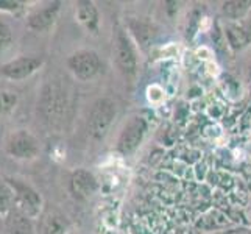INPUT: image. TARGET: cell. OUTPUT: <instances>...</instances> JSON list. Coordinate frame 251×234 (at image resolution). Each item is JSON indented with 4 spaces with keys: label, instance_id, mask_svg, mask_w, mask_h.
Wrapping results in <instances>:
<instances>
[{
    "label": "cell",
    "instance_id": "obj_6",
    "mask_svg": "<svg viewBox=\"0 0 251 234\" xmlns=\"http://www.w3.org/2000/svg\"><path fill=\"white\" fill-rule=\"evenodd\" d=\"M147 130H149V124L142 116L129 117L117 139V150L122 155L133 153L144 141Z\"/></svg>",
    "mask_w": 251,
    "mask_h": 234
},
{
    "label": "cell",
    "instance_id": "obj_17",
    "mask_svg": "<svg viewBox=\"0 0 251 234\" xmlns=\"http://www.w3.org/2000/svg\"><path fill=\"white\" fill-rule=\"evenodd\" d=\"M16 208L14 192L5 177H0V215H8Z\"/></svg>",
    "mask_w": 251,
    "mask_h": 234
},
{
    "label": "cell",
    "instance_id": "obj_4",
    "mask_svg": "<svg viewBox=\"0 0 251 234\" xmlns=\"http://www.w3.org/2000/svg\"><path fill=\"white\" fill-rule=\"evenodd\" d=\"M67 67L75 78L81 81H88L101 72L103 63L97 52L84 49L75 52L67 58Z\"/></svg>",
    "mask_w": 251,
    "mask_h": 234
},
{
    "label": "cell",
    "instance_id": "obj_12",
    "mask_svg": "<svg viewBox=\"0 0 251 234\" xmlns=\"http://www.w3.org/2000/svg\"><path fill=\"white\" fill-rule=\"evenodd\" d=\"M128 30L142 49L150 47L154 41V36H156V28L150 22L136 19V17H129L128 19Z\"/></svg>",
    "mask_w": 251,
    "mask_h": 234
},
{
    "label": "cell",
    "instance_id": "obj_1",
    "mask_svg": "<svg viewBox=\"0 0 251 234\" xmlns=\"http://www.w3.org/2000/svg\"><path fill=\"white\" fill-rule=\"evenodd\" d=\"M71 95L58 80H49L42 86L38 99V114L49 127L59 128L67 119Z\"/></svg>",
    "mask_w": 251,
    "mask_h": 234
},
{
    "label": "cell",
    "instance_id": "obj_9",
    "mask_svg": "<svg viewBox=\"0 0 251 234\" xmlns=\"http://www.w3.org/2000/svg\"><path fill=\"white\" fill-rule=\"evenodd\" d=\"M69 187H71V192L74 194L75 198H78V200H88L89 197L95 194V190L99 189V183L97 178L89 170L78 169L71 175Z\"/></svg>",
    "mask_w": 251,
    "mask_h": 234
},
{
    "label": "cell",
    "instance_id": "obj_14",
    "mask_svg": "<svg viewBox=\"0 0 251 234\" xmlns=\"http://www.w3.org/2000/svg\"><path fill=\"white\" fill-rule=\"evenodd\" d=\"M5 233L6 234H34V228L31 219L24 215L16 208L8 214V219L5 223Z\"/></svg>",
    "mask_w": 251,
    "mask_h": 234
},
{
    "label": "cell",
    "instance_id": "obj_11",
    "mask_svg": "<svg viewBox=\"0 0 251 234\" xmlns=\"http://www.w3.org/2000/svg\"><path fill=\"white\" fill-rule=\"evenodd\" d=\"M75 14H76L78 22L88 31H91V33L99 31L100 16H99V10L94 2H91V0H80V2H76Z\"/></svg>",
    "mask_w": 251,
    "mask_h": 234
},
{
    "label": "cell",
    "instance_id": "obj_5",
    "mask_svg": "<svg viewBox=\"0 0 251 234\" xmlns=\"http://www.w3.org/2000/svg\"><path fill=\"white\" fill-rule=\"evenodd\" d=\"M112 50H114L116 64L120 69V72L125 74L126 77L134 75L137 71V55L131 39H129L128 33L124 28L116 30Z\"/></svg>",
    "mask_w": 251,
    "mask_h": 234
},
{
    "label": "cell",
    "instance_id": "obj_19",
    "mask_svg": "<svg viewBox=\"0 0 251 234\" xmlns=\"http://www.w3.org/2000/svg\"><path fill=\"white\" fill-rule=\"evenodd\" d=\"M13 42V31L6 22L0 21V52L8 49Z\"/></svg>",
    "mask_w": 251,
    "mask_h": 234
},
{
    "label": "cell",
    "instance_id": "obj_7",
    "mask_svg": "<svg viewBox=\"0 0 251 234\" xmlns=\"http://www.w3.org/2000/svg\"><path fill=\"white\" fill-rule=\"evenodd\" d=\"M6 152L16 159H33L39 153V142L27 130H17L8 137Z\"/></svg>",
    "mask_w": 251,
    "mask_h": 234
},
{
    "label": "cell",
    "instance_id": "obj_3",
    "mask_svg": "<svg viewBox=\"0 0 251 234\" xmlns=\"http://www.w3.org/2000/svg\"><path fill=\"white\" fill-rule=\"evenodd\" d=\"M8 184L14 192L16 209L21 211L28 219H36L42 211V197L36 189L30 184L24 183L22 180H16L11 177H5Z\"/></svg>",
    "mask_w": 251,
    "mask_h": 234
},
{
    "label": "cell",
    "instance_id": "obj_20",
    "mask_svg": "<svg viewBox=\"0 0 251 234\" xmlns=\"http://www.w3.org/2000/svg\"><path fill=\"white\" fill-rule=\"evenodd\" d=\"M21 2H14V0H0V10L2 11H10V13H16L22 10Z\"/></svg>",
    "mask_w": 251,
    "mask_h": 234
},
{
    "label": "cell",
    "instance_id": "obj_2",
    "mask_svg": "<svg viewBox=\"0 0 251 234\" xmlns=\"http://www.w3.org/2000/svg\"><path fill=\"white\" fill-rule=\"evenodd\" d=\"M116 114L117 106L111 99H99L94 103L88 119V133L92 139L100 141L108 134Z\"/></svg>",
    "mask_w": 251,
    "mask_h": 234
},
{
    "label": "cell",
    "instance_id": "obj_22",
    "mask_svg": "<svg viewBox=\"0 0 251 234\" xmlns=\"http://www.w3.org/2000/svg\"><path fill=\"white\" fill-rule=\"evenodd\" d=\"M245 31L250 34V38H251V11L248 13L247 16V22H245Z\"/></svg>",
    "mask_w": 251,
    "mask_h": 234
},
{
    "label": "cell",
    "instance_id": "obj_15",
    "mask_svg": "<svg viewBox=\"0 0 251 234\" xmlns=\"http://www.w3.org/2000/svg\"><path fill=\"white\" fill-rule=\"evenodd\" d=\"M250 11L251 2H247V0H229V2H225L222 6V13L232 21L248 16Z\"/></svg>",
    "mask_w": 251,
    "mask_h": 234
},
{
    "label": "cell",
    "instance_id": "obj_23",
    "mask_svg": "<svg viewBox=\"0 0 251 234\" xmlns=\"http://www.w3.org/2000/svg\"><path fill=\"white\" fill-rule=\"evenodd\" d=\"M0 231H2V228H0Z\"/></svg>",
    "mask_w": 251,
    "mask_h": 234
},
{
    "label": "cell",
    "instance_id": "obj_16",
    "mask_svg": "<svg viewBox=\"0 0 251 234\" xmlns=\"http://www.w3.org/2000/svg\"><path fill=\"white\" fill-rule=\"evenodd\" d=\"M225 36H226L231 49H234V50H242L244 47H247L251 39L250 34L245 31V28H240L237 25H228L226 30H225Z\"/></svg>",
    "mask_w": 251,
    "mask_h": 234
},
{
    "label": "cell",
    "instance_id": "obj_13",
    "mask_svg": "<svg viewBox=\"0 0 251 234\" xmlns=\"http://www.w3.org/2000/svg\"><path fill=\"white\" fill-rule=\"evenodd\" d=\"M71 223L58 211H49L41 222V234H67Z\"/></svg>",
    "mask_w": 251,
    "mask_h": 234
},
{
    "label": "cell",
    "instance_id": "obj_10",
    "mask_svg": "<svg viewBox=\"0 0 251 234\" xmlns=\"http://www.w3.org/2000/svg\"><path fill=\"white\" fill-rule=\"evenodd\" d=\"M59 6H61V2H51L47 6L41 8V10L33 11L27 17L28 28L34 31H46L50 27H53L58 13H59Z\"/></svg>",
    "mask_w": 251,
    "mask_h": 234
},
{
    "label": "cell",
    "instance_id": "obj_21",
    "mask_svg": "<svg viewBox=\"0 0 251 234\" xmlns=\"http://www.w3.org/2000/svg\"><path fill=\"white\" fill-rule=\"evenodd\" d=\"M149 97L151 102H158L162 99V89L158 88V86H153V88L149 89Z\"/></svg>",
    "mask_w": 251,
    "mask_h": 234
},
{
    "label": "cell",
    "instance_id": "obj_18",
    "mask_svg": "<svg viewBox=\"0 0 251 234\" xmlns=\"http://www.w3.org/2000/svg\"><path fill=\"white\" fill-rule=\"evenodd\" d=\"M17 102H19V97H17L16 92L0 91V114L11 112L17 106Z\"/></svg>",
    "mask_w": 251,
    "mask_h": 234
},
{
    "label": "cell",
    "instance_id": "obj_8",
    "mask_svg": "<svg viewBox=\"0 0 251 234\" xmlns=\"http://www.w3.org/2000/svg\"><path fill=\"white\" fill-rule=\"evenodd\" d=\"M44 64V59L41 56H19L14 58L11 61L5 63L2 67H0V74L3 77H6L8 80H14L19 81L24 80V78L31 77L34 72H38L39 69Z\"/></svg>",
    "mask_w": 251,
    "mask_h": 234
}]
</instances>
